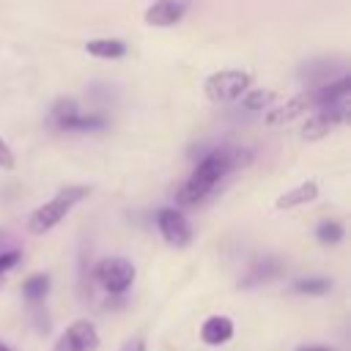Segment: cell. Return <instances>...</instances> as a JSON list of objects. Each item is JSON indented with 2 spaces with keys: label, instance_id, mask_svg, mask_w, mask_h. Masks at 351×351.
I'll use <instances>...</instances> for the list:
<instances>
[{
  "label": "cell",
  "instance_id": "cell-1",
  "mask_svg": "<svg viewBox=\"0 0 351 351\" xmlns=\"http://www.w3.org/2000/svg\"><path fill=\"white\" fill-rule=\"evenodd\" d=\"M250 162V154L247 151H228V148H217L211 154H206L197 167L192 170V176L178 186L176 192V200L181 206H195L200 203L230 170H236L239 165H247Z\"/></svg>",
  "mask_w": 351,
  "mask_h": 351
},
{
  "label": "cell",
  "instance_id": "cell-2",
  "mask_svg": "<svg viewBox=\"0 0 351 351\" xmlns=\"http://www.w3.org/2000/svg\"><path fill=\"white\" fill-rule=\"evenodd\" d=\"M88 192H90L88 186H63L52 200L41 203V206L27 217V230L36 233V236L52 230L60 219H66V214H69L82 197H88Z\"/></svg>",
  "mask_w": 351,
  "mask_h": 351
},
{
  "label": "cell",
  "instance_id": "cell-3",
  "mask_svg": "<svg viewBox=\"0 0 351 351\" xmlns=\"http://www.w3.org/2000/svg\"><path fill=\"white\" fill-rule=\"evenodd\" d=\"M252 85V77L241 69H222L206 77L203 90L214 104H230L236 99H241Z\"/></svg>",
  "mask_w": 351,
  "mask_h": 351
},
{
  "label": "cell",
  "instance_id": "cell-4",
  "mask_svg": "<svg viewBox=\"0 0 351 351\" xmlns=\"http://www.w3.org/2000/svg\"><path fill=\"white\" fill-rule=\"evenodd\" d=\"M93 280L112 296H121L134 282V266L126 258H101L93 266Z\"/></svg>",
  "mask_w": 351,
  "mask_h": 351
},
{
  "label": "cell",
  "instance_id": "cell-5",
  "mask_svg": "<svg viewBox=\"0 0 351 351\" xmlns=\"http://www.w3.org/2000/svg\"><path fill=\"white\" fill-rule=\"evenodd\" d=\"M96 348H99V329L88 318L69 324L52 346V351H96Z\"/></svg>",
  "mask_w": 351,
  "mask_h": 351
},
{
  "label": "cell",
  "instance_id": "cell-6",
  "mask_svg": "<svg viewBox=\"0 0 351 351\" xmlns=\"http://www.w3.org/2000/svg\"><path fill=\"white\" fill-rule=\"evenodd\" d=\"M156 228H159V236L170 247H186L192 241V225L178 208H159L156 211Z\"/></svg>",
  "mask_w": 351,
  "mask_h": 351
},
{
  "label": "cell",
  "instance_id": "cell-7",
  "mask_svg": "<svg viewBox=\"0 0 351 351\" xmlns=\"http://www.w3.org/2000/svg\"><path fill=\"white\" fill-rule=\"evenodd\" d=\"M346 118H348V104H346V101H343V104H332V107L315 110V112L307 118V123H304V140H318V137H324L326 132H332L335 126H340Z\"/></svg>",
  "mask_w": 351,
  "mask_h": 351
},
{
  "label": "cell",
  "instance_id": "cell-8",
  "mask_svg": "<svg viewBox=\"0 0 351 351\" xmlns=\"http://www.w3.org/2000/svg\"><path fill=\"white\" fill-rule=\"evenodd\" d=\"M186 14V0H154L145 8V22L151 27H173L184 19Z\"/></svg>",
  "mask_w": 351,
  "mask_h": 351
},
{
  "label": "cell",
  "instance_id": "cell-9",
  "mask_svg": "<svg viewBox=\"0 0 351 351\" xmlns=\"http://www.w3.org/2000/svg\"><path fill=\"white\" fill-rule=\"evenodd\" d=\"M348 88H351V80L343 74L337 80H329V82H321L315 90H310V99H313V107H332V104H343L346 96H348Z\"/></svg>",
  "mask_w": 351,
  "mask_h": 351
},
{
  "label": "cell",
  "instance_id": "cell-10",
  "mask_svg": "<svg viewBox=\"0 0 351 351\" xmlns=\"http://www.w3.org/2000/svg\"><path fill=\"white\" fill-rule=\"evenodd\" d=\"M230 337H233V321L228 315H208L200 326V340L211 348L225 346Z\"/></svg>",
  "mask_w": 351,
  "mask_h": 351
},
{
  "label": "cell",
  "instance_id": "cell-11",
  "mask_svg": "<svg viewBox=\"0 0 351 351\" xmlns=\"http://www.w3.org/2000/svg\"><path fill=\"white\" fill-rule=\"evenodd\" d=\"M307 107H313L310 90H304V93L293 96L291 101H285V104H282V107H277V110H269V112H266V123H269V126H277V123H288V121H293L296 115H302Z\"/></svg>",
  "mask_w": 351,
  "mask_h": 351
},
{
  "label": "cell",
  "instance_id": "cell-12",
  "mask_svg": "<svg viewBox=\"0 0 351 351\" xmlns=\"http://www.w3.org/2000/svg\"><path fill=\"white\" fill-rule=\"evenodd\" d=\"M318 197V184L315 181H302L299 186H293V189H288V192H282L280 197H277V208L280 211H288V208H296V206H304V203H310V200H315Z\"/></svg>",
  "mask_w": 351,
  "mask_h": 351
},
{
  "label": "cell",
  "instance_id": "cell-13",
  "mask_svg": "<svg viewBox=\"0 0 351 351\" xmlns=\"http://www.w3.org/2000/svg\"><path fill=\"white\" fill-rule=\"evenodd\" d=\"M280 271H282V263H280L277 258H263V261L252 263V269L247 271V277L239 280V288H252V285L269 282V280H274Z\"/></svg>",
  "mask_w": 351,
  "mask_h": 351
},
{
  "label": "cell",
  "instance_id": "cell-14",
  "mask_svg": "<svg viewBox=\"0 0 351 351\" xmlns=\"http://www.w3.org/2000/svg\"><path fill=\"white\" fill-rule=\"evenodd\" d=\"M126 41L123 38H90L85 44V52L93 58H104V60H118L126 55Z\"/></svg>",
  "mask_w": 351,
  "mask_h": 351
},
{
  "label": "cell",
  "instance_id": "cell-15",
  "mask_svg": "<svg viewBox=\"0 0 351 351\" xmlns=\"http://www.w3.org/2000/svg\"><path fill=\"white\" fill-rule=\"evenodd\" d=\"M107 126V118L101 112H77L71 121L60 126V132H99Z\"/></svg>",
  "mask_w": 351,
  "mask_h": 351
},
{
  "label": "cell",
  "instance_id": "cell-16",
  "mask_svg": "<svg viewBox=\"0 0 351 351\" xmlns=\"http://www.w3.org/2000/svg\"><path fill=\"white\" fill-rule=\"evenodd\" d=\"M49 274H30L25 282H22V296L27 304H41L49 293Z\"/></svg>",
  "mask_w": 351,
  "mask_h": 351
},
{
  "label": "cell",
  "instance_id": "cell-17",
  "mask_svg": "<svg viewBox=\"0 0 351 351\" xmlns=\"http://www.w3.org/2000/svg\"><path fill=\"white\" fill-rule=\"evenodd\" d=\"M77 112H82V110H80V104H77L71 96H60V99L49 107V121H52V126H58V129H60V126H63L66 121H71Z\"/></svg>",
  "mask_w": 351,
  "mask_h": 351
},
{
  "label": "cell",
  "instance_id": "cell-18",
  "mask_svg": "<svg viewBox=\"0 0 351 351\" xmlns=\"http://www.w3.org/2000/svg\"><path fill=\"white\" fill-rule=\"evenodd\" d=\"M291 291L302 293V296H324V293L332 291V280H326V277H302V280H293Z\"/></svg>",
  "mask_w": 351,
  "mask_h": 351
},
{
  "label": "cell",
  "instance_id": "cell-19",
  "mask_svg": "<svg viewBox=\"0 0 351 351\" xmlns=\"http://www.w3.org/2000/svg\"><path fill=\"white\" fill-rule=\"evenodd\" d=\"M343 236H346V228L337 219H321L318 228H315V239L321 244H340Z\"/></svg>",
  "mask_w": 351,
  "mask_h": 351
},
{
  "label": "cell",
  "instance_id": "cell-20",
  "mask_svg": "<svg viewBox=\"0 0 351 351\" xmlns=\"http://www.w3.org/2000/svg\"><path fill=\"white\" fill-rule=\"evenodd\" d=\"M274 101V90H263V88H250L244 96H241V104L247 110H266V104Z\"/></svg>",
  "mask_w": 351,
  "mask_h": 351
},
{
  "label": "cell",
  "instance_id": "cell-21",
  "mask_svg": "<svg viewBox=\"0 0 351 351\" xmlns=\"http://www.w3.org/2000/svg\"><path fill=\"white\" fill-rule=\"evenodd\" d=\"M19 258H22L19 250H3V252H0V280H3L5 271H11V269L19 263Z\"/></svg>",
  "mask_w": 351,
  "mask_h": 351
},
{
  "label": "cell",
  "instance_id": "cell-22",
  "mask_svg": "<svg viewBox=\"0 0 351 351\" xmlns=\"http://www.w3.org/2000/svg\"><path fill=\"white\" fill-rule=\"evenodd\" d=\"M0 167L3 170H14V154H11V148H8V143L0 137Z\"/></svg>",
  "mask_w": 351,
  "mask_h": 351
},
{
  "label": "cell",
  "instance_id": "cell-23",
  "mask_svg": "<svg viewBox=\"0 0 351 351\" xmlns=\"http://www.w3.org/2000/svg\"><path fill=\"white\" fill-rule=\"evenodd\" d=\"M121 351H145V340H140V337H134V340H129Z\"/></svg>",
  "mask_w": 351,
  "mask_h": 351
},
{
  "label": "cell",
  "instance_id": "cell-24",
  "mask_svg": "<svg viewBox=\"0 0 351 351\" xmlns=\"http://www.w3.org/2000/svg\"><path fill=\"white\" fill-rule=\"evenodd\" d=\"M296 351H332L329 346H302V348H296Z\"/></svg>",
  "mask_w": 351,
  "mask_h": 351
},
{
  "label": "cell",
  "instance_id": "cell-25",
  "mask_svg": "<svg viewBox=\"0 0 351 351\" xmlns=\"http://www.w3.org/2000/svg\"><path fill=\"white\" fill-rule=\"evenodd\" d=\"M0 351H11V346H8V343H3V340H0Z\"/></svg>",
  "mask_w": 351,
  "mask_h": 351
}]
</instances>
